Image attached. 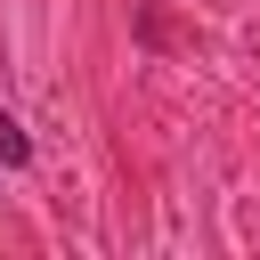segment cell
Returning <instances> with one entry per match:
<instances>
[{
	"mask_svg": "<svg viewBox=\"0 0 260 260\" xmlns=\"http://www.w3.org/2000/svg\"><path fill=\"white\" fill-rule=\"evenodd\" d=\"M0 162H8V171L32 162V138H24V122H8V114H0Z\"/></svg>",
	"mask_w": 260,
	"mask_h": 260,
	"instance_id": "obj_1",
	"label": "cell"
}]
</instances>
